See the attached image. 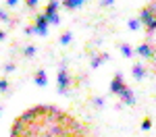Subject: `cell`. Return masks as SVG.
Instances as JSON below:
<instances>
[{
	"label": "cell",
	"instance_id": "9",
	"mask_svg": "<svg viewBox=\"0 0 156 137\" xmlns=\"http://www.w3.org/2000/svg\"><path fill=\"white\" fill-rule=\"evenodd\" d=\"M133 75H135V79H142V77L146 75L144 64H140V62H137V64H133Z\"/></svg>",
	"mask_w": 156,
	"mask_h": 137
},
{
	"label": "cell",
	"instance_id": "8",
	"mask_svg": "<svg viewBox=\"0 0 156 137\" xmlns=\"http://www.w3.org/2000/svg\"><path fill=\"white\" fill-rule=\"evenodd\" d=\"M83 2H85V0H62V6L69 9V11H75V9H79Z\"/></svg>",
	"mask_w": 156,
	"mask_h": 137
},
{
	"label": "cell",
	"instance_id": "5",
	"mask_svg": "<svg viewBox=\"0 0 156 137\" xmlns=\"http://www.w3.org/2000/svg\"><path fill=\"white\" fill-rule=\"evenodd\" d=\"M154 52H156V48H152L150 44H142V46L137 48V54H140L142 58H154Z\"/></svg>",
	"mask_w": 156,
	"mask_h": 137
},
{
	"label": "cell",
	"instance_id": "6",
	"mask_svg": "<svg viewBox=\"0 0 156 137\" xmlns=\"http://www.w3.org/2000/svg\"><path fill=\"white\" fill-rule=\"evenodd\" d=\"M34 81H36V85H40V87H46V83H48L46 71H44V69H40V71L36 73V77H34Z\"/></svg>",
	"mask_w": 156,
	"mask_h": 137
},
{
	"label": "cell",
	"instance_id": "14",
	"mask_svg": "<svg viewBox=\"0 0 156 137\" xmlns=\"http://www.w3.org/2000/svg\"><path fill=\"white\" fill-rule=\"evenodd\" d=\"M140 23H142L140 19H131L129 21V29H140Z\"/></svg>",
	"mask_w": 156,
	"mask_h": 137
},
{
	"label": "cell",
	"instance_id": "23",
	"mask_svg": "<svg viewBox=\"0 0 156 137\" xmlns=\"http://www.w3.org/2000/svg\"><path fill=\"white\" fill-rule=\"evenodd\" d=\"M0 116H2V112H0Z\"/></svg>",
	"mask_w": 156,
	"mask_h": 137
},
{
	"label": "cell",
	"instance_id": "1",
	"mask_svg": "<svg viewBox=\"0 0 156 137\" xmlns=\"http://www.w3.org/2000/svg\"><path fill=\"white\" fill-rule=\"evenodd\" d=\"M58 2L56 0H50L48 6L44 9V15H46V19L50 21V25H58L60 23V17H58Z\"/></svg>",
	"mask_w": 156,
	"mask_h": 137
},
{
	"label": "cell",
	"instance_id": "16",
	"mask_svg": "<svg viewBox=\"0 0 156 137\" xmlns=\"http://www.w3.org/2000/svg\"><path fill=\"white\" fill-rule=\"evenodd\" d=\"M9 89V81L6 79H0V91H6Z\"/></svg>",
	"mask_w": 156,
	"mask_h": 137
},
{
	"label": "cell",
	"instance_id": "17",
	"mask_svg": "<svg viewBox=\"0 0 156 137\" xmlns=\"http://www.w3.org/2000/svg\"><path fill=\"white\" fill-rule=\"evenodd\" d=\"M12 71H15V64H12V62H9V64L4 67V73H12Z\"/></svg>",
	"mask_w": 156,
	"mask_h": 137
},
{
	"label": "cell",
	"instance_id": "18",
	"mask_svg": "<svg viewBox=\"0 0 156 137\" xmlns=\"http://www.w3.org/2000/svg\"><path fill=\"white\" fill-rule=\"evenodd\" d=\"M0 21H9V12L6 11H0Z\"/></svg>",
	"mask_w": 156,
	"mask_h": 137
},
{
	"label": "cell",
	"instance_id": "4",
	"mask_svg": "<svg viewBox=\"0 0 156 137\" xmlns=\"http://www.w3.org/2000/svg\"><path fill=\"white\" fill-rule=\"evenodd\" d=\"M125 79H123V75L121 73H117L115 75V79H112V81H110V94H117V96H119L121 91H123V89H125Z\"/></svg>",
	"mask_w": 156,
	"mask_h": 137
},
{
	"label": "cell",
	"instance_id": "7",
	"mask_svg": "<svg viewBox=\"0 0 156 137\" xmlns=\"http://www.w3.org/2000/svg\"><path fill=\"white\" fill-rule=\"evenodd\" d=\"M119 96H121V100H123V104H133V102H135V98H133V91L129 89V87H125Z\"/></svg>",
	"mask_w": 156,
	"mask_h": 137
},
{
	"label": "cell",
	"instance_id": "3",
	"mask_svg": "<svg viewBox=\"0 0 156 137\" xmlns=\"http://www.w3.org/2000/svg\"><path fill=\"white\" fill-rule=\"evenodd\" d=\"M48 25H50V21L46 19V15H44V12H40V15L36 17V23H34L36 33H37V36H46V33H48Z\"/></svg>",
	"mask_w": 156,
	"mask_h": 137
},
{
	"label": "cell",
	"instance_id": "21",
	"mask_svg": "<svg viewBox=\"0 0 156 137\" xmlns=\"http://www.w3.org/2000/svg\"><path fill=\"white\" fill-rule=\"evenodd\" d=\"M112 2H115V0H102V4H104V6H108V4H112Z\"/></svg>",
	"mask_w": 156,
	"mask_h": 137
},
{
	"label": "cell",
	"instance_id": "13",
	"mask_svg": "<svg viewBox=\"0 0 156 137\" xmlns=\"http://www.w3.org/2000/svg\"><path fill=\"white\" fill-rule=\"evenodd\" d=\"M23 54H25V56H34V54H36V46H25Z\"/></svg>",
	"mask_w": 156,
	"mask_h": 137
},
{
	"label": "cell",
	"instance_id": "2",
	"mask_svg": "<svg viewBox=\"0 0 156 137\" xmlns=\"http://www.w3.org/2000/svg\"><path fill=\"white\" fill-rule=\"evenodd\" d=\"M56 85H58V94H67V91H69V87H71V77H69V73H67L65 64L60 67V71H58Z\"/></svg>",
	"mask_w": 156,
	"mask_h": 137
},
{
	"label": "cell",
	"instance_id": "22",
	"mask_svg": "<svg viewBox=\"0 0 156 137\" xmlns=\"http://www.w3.org/2000/svg\"><path fill=\"white\" fill-rule=\"evenodd\" d=\"M0 39H4V31L2 29H0Z\"/></svg>",
	"mask_w": 156,
	"mask_h": 137
},
{
	"label": "cell",
	"instance_id": "11",
	"mask_svg": "<svg viewBox=\"0 0 156 137\" xmlns=\"http://www.w3.org/2000/svg\"><path fill=\"white\" fill-rule=\"evenodd\" d=\"M108 56L106 54H100V56H94V60H92V67H100V64H102V62L106 60Z\"/></svg>",
	"mask_w": 156,
	"mask_h": 137
},
{
	"label": "cell",
	"instance_id": "19",
	"mask_svg": "<svg viewBox=\"0 0 156 137\" xmlns=\"http://www.w3.org/2000/svg\"><path fill=\"white\" fill-rule=\"evenodd\" d=\"M19 4V0H6V6H17Z\"/></svg>",
	"mask_w": 156,
	"mask_h": 137
},
{
	"label": "cell",
	"instance_id": "10",
	"mask_svg": "<svg viewBox=\"0 0 156 137\" xmlns=\"http://www.w3.org/2000/svg\"><path fill=\"white\" fill-rule=\"evenodd\" d=\"M71 39H73V33L67 31V33H62V36H60V44H62V46H69V44H71Z\"/></svg>",
	"mask_w": 156,
	"mask_h": 137
},
{
	"label": "cell",
	"instance_id": "20",
	"mask_svg": "<svg viewBox=\"0 0 156 137\" xmlns=\"http://www.w3.org/2000/svg\"><path fill=\"white\" fill-rule=\"evenodd\" d=\"M94 104H96V106H102V104H104V100H102V98H96V100H94Z\"/></svg>",
	"mask_w": 156,
	"mask_h": 137
},
{
	"label": "cell",
	"instance_id": "15",
	"mask_svg": "<svg viewBox=\"0 0 156 137\" xmlns=\"http://www.w3.org/2000/svg\"><path fill=\"white\" fill-rule=\"evenodd\" d=\"M37 2H40V0H25V6H27V9H36Z\"/></svg>",
	"mask_w": 156,
	"mask_h": 137
},
{
	"label": "cell",
	"instance_id": "12",
	"mask_svg": "<svg viewBox=\"0 0 156 137\" xmlns=\"http://www.w3.org/2000/svg\"><path fill=\"white\" fill-rule=\"evenodd\" d=\"M121 52H123V56H127V58H131L133 56V50L127 46V44H121Z\"/></svg>",
	"mask_w": 156,
	"mask_h": 137
}]
</instances>
